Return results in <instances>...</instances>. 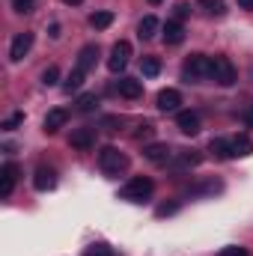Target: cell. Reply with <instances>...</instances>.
<instances>
[{
  "label": "cell",
  "instance_id": "7402d4cb",
  "mask_svg": "<svg viewBox=\"0 0 253 256\" xmlns=\"http://www.w3.org/2000/svg\"><path fill=\"white\" fill-rule=\"evenodd\" d=\"M84 78H86V72H80V68L74 66V68H72V74L66 78L63 90H66V92H74V90H80V84H84Z\"/></svg>",
  "mask_w": 253,
  "mask_h": 256
},
{
  "label": "cell",
  "instance_id": "6da1fadb",
  "mask_svg": "<svg viewBox=\"0 0 253 256\" xmlns=\"http://www.w3.org/2000/svg\"><path fill=\"white\" fill-rule=\"evenodd\" d=\"M98 167H102L108 176H120V173H126L128 158L116 149V146H102V152H98Z\"/></svg>",
  "mask_w": 253,
  "mask_h": 256
},
{
  "label": "cell",
  "instance_id": "5bb4252c",
  "mask_svg": "<svg viewBox=\"0 0 253 256\" xmlns=\"http://www.w3.org/2000/svg\"><path fill=\"white\" fill-rule=\"evenodd\" d=\"M176 126H179L182 134H190V137H194V134L200 131V116H196L194 110H179V114H176Z\"/></svg>",
  "mask_w": 253,
  "mask_h": 256
},
{
  "label": "cell",
  "instance_id": "484cf974",
  "mask_svg": "<svg viewBox=\"0 0 253 256\" xmlns=\"http://www.w3.org/2000/svg\"><path fill=\"white\" fill-rule=\"evenodd\" d=\"M57 80H60V68H57V66H48V68L42 72V84H45V86H57Z\"/></svg>",
  "mask_w": 253,
  "mask_h": 256
},
{
  "label": "cell",
  "instance_id": "ac0fdd59",
  "mask_svg": "<svg viewBox=\"0 0 253 256\" xmlns=\"http://www.w3.org/2000/svg\"><path fill=\"white\" fill-rule=\"evenodd\" d=\"M96 57H98V45H84L80 54H78V68L80 72H90L96 66Z\"/></svg>",
  "mask_w": 253,
  "mask_h": 256
},
{
  "label": "cell",
  "instance_id": "ba28073f",
  "mask_svg": "<svg viewBox=\"0 0 253 256\" xmlns=\"http://www.w3.org/2000/svg\"><path fill=\"white\" fill-rule=\"evenodd\" d=\"M30 48H33V33H18V36L12 39V45H9V60H12V63L24 60Z\"/></svg>",
  "mask_w": 253,
  "mask_h": 256
},
{
  "label": "cell",
  "instance_id": "d6986e66",
  "mask_svg": "<svg viewBox=\"0 0 253 256\" xmlns=\"http://www.w3.org/2000/svg\"><path fill=\"white\" fill-rule=\"evenodd\" d=\"M158 30H161V21H158L155 15H146V18L137 24V36H140V39H152Z\"/></svg>",
  "mask_w": 253,
  "mask_h": 256
},
{
  "label": "cell",
  "instance_id": "f546056e",
  "mask_svg": "<svg viewBox=\"0 0 253 256\" xmlns=\"http://www.w3.org/2000/svg\"><path fill=\"white\" fill-rule=\"evenodd\" d=\"M86 256H114V250L108 244H92V248H86Z\"/></svg>",
  "mask_w": 253,
  "mask_h": 256
},
{
  "label": "cell",
  "instance_id": "d4e9b609",
  "mask_svg": "<svg viewBox=\"0 0 253 256\" xmlns=\"http://www.w3.org/2000/svg\"><path fill=\"white\" fill-rule=\"evenodd\" d=\"M140 68H143V74H146V78H155V74L161 72V60H158V57H143Z\"/></svg>",
  "mask_w": 253,
  "mask_h": 256
},
{
  "label": "cell",
  "instance_id": "7a4b0ae2",
  "mask_svg": "<svg viewBox=\"0 0 253 256\" xmlns=\"http://www.w3.org/2000/svg\"><path fill=\"white\" fill-rule=\"evenodd\" d=\"M182 78L185 80H206V78H212V57H206V54H190L185 68H182Z\"/></svg>",
  "mask_w": 253,
  "mask_h": 256
},
{
  "label": "cell",
  "instance_id": "30bf717a",
  "mask_svg": "<svg viewBox=\"0 0 253 256\" xmlns=\"http://www.w3.org/2000/svg\"><path fill=\"white\" fill-rule=\"evenodd\" d=\"M143 158H146V161H152V164H170L173 149H170L167 143H149V146L143 149Z\"/></svg>",
  "mask_w": 253,
  "mask_h": 256
},
{
  "label": "cell",
  "instance_id": "cb8c5ba5",
  "mask_svg": "<svg viewBox=\"0 0 253 256\" xmlns=\"http://www.w3.org/2000/svg\"><path fill=\"white\" fill-rule=\"evenodd\" d=\"M196 9H202L206 15H224V0H196Z\"/></svg>",
  "mask_w": 253,
  "mask_h": 256
},
{
  "label": "cell",
  "instance_id": "f1b7e54d",
  "mask_svg": "<svg viewBox=\"0 0 253 256\" xmlns=\"http://www.w3.org/2000/svg\"><path fill=\"white\" fill-rule=\"evenodd\" d=\"M176 212H179V202H164V206H158V208H155V214H158V218H167V214H176Z\"/></svg>",
  "mask_w": 253,
  "mask_h": 256
},
{
  "label": "cell",
  "instance_id": "7c38bea8",
  "mask_svg": "<svg viewBox=\"0 0 253 256\" xmlns=\"http://www.w3.org/2000/svg\"><path fill=\"white\" fill-rule=\"evenodd\" d=\"M57 185V173L51 170V167H39L36 173H33V188L36 191H51Z\"/></svg>",
  "mask_w": 253,
  "mask_h": 256
},
{
  "label": "cell",
  "instance_id": "4316f807",
  "mask_svg": "<svg viewBox=\"0 0 253 256\" xmlns=\"http://www.w3.org/2000/svg\"><path fill=\"white\" fill-rule=\"evenodd\" d=\"M21 122H24V114H21V110H18V114H12V116H6V120H3V131H15V128L21 126Z\"/></svg>",
  "mask_w": 253,
  "mask_h": 256
},
{
  "label": "cell",
  "instance_id": "8d00e7d4",
  "mask_svg": "<svg viewBox=\"0 0 253 256\" xmlns=\"http://www.w3.org/2000/svg\"><path fill=\"white\" fill-rule=\"evenodd\" d=\"M248 122H250V126H253V108H250V110H248Z\"/></svg>",
  "mask_w": 253,
  "mask_h": 256
},
{
  "label": "cell",
  "instance_id": "2e32d148",
  "mask_svg": "<svg viewBox=\"0 0 253 256\" xmlns=\"http://www.w3.org/2000/svg\"><path fill=\"white\" fill-rule=\"evenodd\" d=\"M164 42H167V45H182V42H185V27H182V21H167V24H164Z\"/></svg>",
  "mask_w": 253,
  "mask_h": 256
},
{
  "label": "cell",
  "instance_id": "4fadbf2b",
  "mask_svg": "<svg viewBox=\"0 0 253 256\" xmlns=\"http://www.w3.org/2000/svg\"><path fill=\"white\" fill-rule=\"evenodd\" d=\"M116 92H120L122 98H140V96H143V84H140L137 78H120V80H116Z\"/></svg>",
  "mask_w": 253,
  "mask_h": 256
},
{
  "label": "cell",
  "instance_id": "ffe728a7",
  "mask_svg": "<svg viewBox=\"0 0 253 256\" xmlns=\"http://www.w3.org/2000/svg\"><path fill=\"white\" fill-rule=\"evenodd\" d=\"M230 143H232V152H236L238 158H248V155L253 152V140L248 137V134H236Z\"/></svg>",
  "mask_w": 253,
  "mask_h": 256
},
{
  "label": "cell",
  "instance_id": "603a6c76",
  "mask_svg": "<svg viewBox=\"0 0 253 256\" xmlns=\"http://www.w3.org/2000/svg\"><path fill=\"white\" fill-rule=\"evenodd\" d=\"M90 24H92L96 30H108V27L114 24V12H92V15H90Z\"/></svg>",
  "mask_w": 253,
  "mask_h": 256
},
{
  "label": "cell",
  "instance_id": "83f0119b",
  "mask_svg": "<svg viewBox=\"0 0 253 256\" xmlns=\"http://www.w3.org/2000/svg\"><path fill=\"white\" fill-rule=\"evenodd\" d=\"M12 9H15L18 15H27V12L36 9V0H12Z\"/></svg>",
  "mask_w": 253,
  "mask_h": 256
},
{
  "label": "cell",
  "instance_id": "3957f363",
  "mask_svg": "<svg viewBox=\"0 0 253 256\" xmlns=\"http://www.w3.org/2000/svg\"><path fill=\"white\" fill-rule=\"evenodd\" d=\"M152 191H155L152 179L137 176V179H131L126 188L120 191V196H122V200H128V202H143V200H149V196H152Z\"/></svg>",
  "mask_w": 253,
  "mask_h": 256
},
{
  "label": "cell",
  "instance_id": "74e56055",
  "mask_svg": "<svg viewBox=\"0 0 253 256\" xmlns=\"http://www.w3.org/2000/svg\"><path fill=\"white\" fill-rule=\"evenodd\" d=\"M149 3H164V0H149Z\"/></svg>",
  "mask_w": 253,
  "mask_h": 256
},
{
  "label": "cell",
  "instance_id": "4dcf8cb0",
  "mask_svg": "<svg viewBox=\"0 0 253 256\" xmlns=\"http://www.w3.org/2000/svg\"><path fill=\"white\" fill-rule=\"evenodd\" d=\"M218 256H248V250H244V248H236V244H232V248H224V250H220Z\"/></svg>",
  "mask_w": 253,
  "mask_h": 256
},
{
  "label": "cell",
  "instance_id": "9a60e30c",
  "mask_svg": "<svg viewBox=\"0 0 253 256\" xmlns=\"http://www.w3.org/2000/svg\"><path fill=\"white\" fill-rule=\"evenodd\" d=\"M66 122H68V110H63V108H54V110H48V116H45L42 128H45L48 134H54V131H60Z\"/></svg>",
  "mask_w": 253,
  "mask_h": 256
},
{
  "label": "cell",
  "instance_id": "277c9868",
  "mask_svg": "<svg viewBox=\"0 0 253 256\" xmlns=\"http://www.w3.org/2000/svg\"><path fill=\"white\" fill-rule=\"evenodd\" d=\"M212 78L220 86H232L236 84V66L230 63V57H212Z\"/></svg>",
  "mask_w": 253,
  "mask_h": 256
},
{
  "label": "cell",
  "instance_id": "e0dca14e",
  "mask_svg": "<svg viewBox=\"0 0 253 256\" xmlns=\"http://www.w3.org/2000/svg\"><path fill=\"white\" fill-rule=\"evenodd\" d=\"M208 152H212L214 158H220V161H230V158H236V152H232V143H230V140H224V137H214V140L208 143Z\"/></svg>",
  "mask_w": 253,
  "mask_h": 256
},
{
  "label": "cell",
  "instance_id": "836d02e7",
  "mask_svg": "<svg viewBox=\"0 0 253 256\" xmlns=\"http://www.w3.org/2000/svg\"><path fill=\"white\" fill-rule=\"evenodd\" d=\"M48 33H51V39H60V24H51Z\"/></svg>",
  "mask_w": 253,
  "mask_h": 256
},
{
  "label": "cell",
  "instance_id": "44dd1931",
  "mask_svg": "<svg viewBox=\"0 0 253 256\" xmlns=\"http://www.w3.org/2000/svg\"><path fill=\"white\" fill-rule=\"evenodd\" d=\"M74 108H78L80 114H90V110H96V108H98V96H96V92H84V96H78Z\"/></svg>",
  "mask_w": 253,
  "mask_h": 256
},
{
  "label": "cell",
  "instance_id": "9c48e42d",
  "mask_svg": "<svg viewBox=\"0 0 253 256\" xmlns=\"http://www.w3.org/2000/svg\"><path fill=\"white\" fill-rule=\"evenodd\" d=\"M68 146H72V149H80V152H90V149L96 146V134H92V128H74L72 137H68Z\"/></svg>",
  "mask_w": 253,
  "mask_h": 256
},
{
  "label": "cell",
  "instance_id": "52a82bcc",
  "mask_svg": "<svg viewBox=\"0 0 253 256\" xmlns=\"http://www.w3.org/2000/svg\"><path fill=\"white\" fill-rule=\"evenodd\" d=\"M15 182H18V167H15L12 161H6V164L0 167V196H3V200H6V196H12Z\"/></svg>",
  "mask_w": 253,
  "mask_h": 256
},
{
  "label": "cell",
  "instance_id": "1f68e13d",
  "mask_svg": "<svg viewBox=\"0 0 253 256\" xmlns=\"http://www.w3.org/2000/svg\"><path fill=\"white\" fill-rule=\"evenodd\" d=\"M152 131H155V128H152V122H143V126H140V131H137L134 137H137V140H143V137H149Z\"/></svg>",
  "mask_w": 253,
  "mask_h": 256
},
{
  "label": "cell",
  "instance_id": "d590c367",
  "mask_svg": "<svg viewBox=\"0 0 253 256\" xmlns=\"http://www.w3.org/2000/svg\"><path fill=\"white\" fill-rule=\"evenodd\" d=\"M63 3H68V6H78V3H84V0H63Z\"/></svg>",
  "mask_w": 253,
  "mask_h": 256
},
{
  "label": "cell",
  "instance_id": "8fae6325",
  "mask_svg": "<svg viewBox=\"0 0 253 256\" xmlns=\"http://www.w3.org/2000/svg\"><path fill=\"white\" fill-rule=\"evenodd\" d=\"M155 102H158V110H164V114H173V110H179V104H182V96H179V90H161Z\"/></svg>",
  "mask_w": 253,
  "mask_h": 256
},
{
  "label": "cell",
  "instance_id": "5b68a950",
  "mask_svg": "<svg viewBox=\"0 0 253 256\" xmlns=\"http://www.w3.org/2000/svg\"><path fill=\"white\" fill-rule=\"evenodd\" d=\"M128 60H131V45H128L126 39H120L114 48H110V57H108V68L114 72V74H120L122 68L128 66Z\"/></svg>",
  "mask_w": 253,
  "mask_h": 256
},
{
  "label": "cell",
  "instance_id": "e575fe53",
  "mask_svg": "<svg viewBox=\"0 0 253 256\" xmlns=\"http://www.w3.org/2000/svg\"><path fill=\"white\" fill-rule=\"evenodd\" d=\"M238 6L242 9H253V0H238Z\"/></svg>",
  "mask_w": 253,
  "mask_h": 256
},
{
  "label": "cell",
  "instance_id": "8992f818",
  "mask_svg": "<svg viewBox=\"0 0 253 256\" xmlns=\"http://www.w3.org/2000/svg\"><path fill=\"white\" fill-rule=\"evenodd\" d=\"M200 161H202V155H200V152H194V149H179V152H173L170 167L182 173V170H194Z\"/></svg>",
  "mask_w": 253,
  "mask_h": 256
},
{
  "label": "cell",
  "instance_id": "d6a6232c",
  "mask_svg": "<svg viewBox=\"0 0 253 256\" xmlns=\"http://www.w3.org/2000/svg\"><path fill=\"white\" fill-rule=\"evenodd\" d=\"M188 12H190V9H188V3H179V6H176V18H185Z\"/></svg>",
  "mask_w": 253,
  "mask_h": 256
}]
</instances>
